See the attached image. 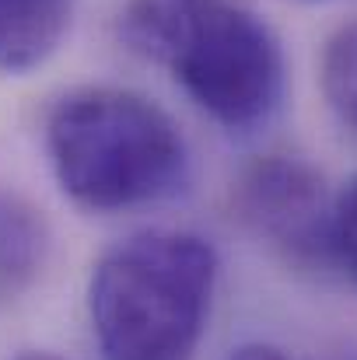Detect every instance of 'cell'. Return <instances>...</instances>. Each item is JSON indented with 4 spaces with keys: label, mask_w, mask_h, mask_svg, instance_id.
<instances>
[{
    "label": "cell",
    "mask_w": 357,
    "mask_h": 360,
    "mask_svg": "<svg viewBox=\"0 0 357 360\" xmlns=\"http://www.w3.org/2000/svg\"><path fill=\"white\" fill-rule=\"evenodd\" d=\"M333 248H337V262H344V269L351 273L357 283V175L344 186V193L337 196V210H333Z\"/></svg>",
    "instance_id": "7"
},
{
    "label": "cell",
    "mask_w": 357,
    "mask_h": 360,
    "mask_svg": "<svg viewBox=\"0 0 357 360\" xmlns=\"http://www.w3.org/2000/svg\"><path fill=\"white\" fill-rule=\"evenodd\" d=\"M242 221L277 252L301 266H326L337 259L333 210L322 175L301 158H259L235 189Z\"/></svg>",
    "instance_id": "4"
},
{
    "label": "cell",
    "mask_w": 357,
    "mask_h": 360,
    "mask_svg": "<svg viewBox=\"0 0 357 360\" xmlns=\"http://www.w3.org/2000/svg\"><path fill=\"white\" fill-rule=\"evenodd\" d=\"M70 32V0H0V70L42 67Z\"/></svg>",
    "instance_id": "5"
},
{
    "label": "cell",
    "mask_w": 357,
    "mask_h": 360,
    "mask_svg": "<svg viewBox=\"0 0 357 360\" xmlns=\"http://www.w3.org/2000/svg\"><path fill=\"white\" fill-rule=\"evenodd\" d=\"M14 360H63V357H56V354H46V350H32V354H21V357H14Z\"/></svg>",
    "instance_id": "9"
},
{
    "label": "cell",
    "mask_w": 357,
    "mask_h": 360,
    "mask_svg": "<svg viewBox=\"0 0 357 360\" xmlns=\"http://www.w3.org/2000/svg\"><path fill=\"white\" fill-rule=\"evenodd\" d=\"M218 280V252L186 231H144L109 248L88 283L106 360H189Z\"/></svg>",
    "instance_id": "3"
},
{
    "label": "cell",
    "mask_w": 357,
    "mask_h": 360,
    "mask_svg": "<svg viewBox=\"0 0 357 360\" xmlns=\"http://www.w3.org/2000/svg\"><path fill=\"white\" fill-rule=\"evenodd\" d=\"M322 95L333 116L357 133V21L340 25L322 49Z\"/></svg>",
    "instance_id": "6"
},
{
    "label": "cell",
    "mask_w": 357,
    "mask_h": 360,
    "mask_svg": "<svg viewBox=\"0 0 357 360\" xmlns=\"http://www.w3.org/2000/svg\"><path fill=\"white\" fill-rule=\"evenodd\" d=\"M123 39L225 129L266 122L284 98L280 39L242 0H130Z\"/></svg>",
    "instance_id": "1"
},
{
    "label": "cell",
    "mask_w": 357,
    "mask_h": 360,
    "mask_svg": "<svg viewBox=\"0 0 357 360\" xmlns=\"http://www.w3.org/2000/svg\"><path fill=\"white\" fill-rule=\"evenodd\" d=\"M46 150L60 189L95 214L161 203L189 179V147L175 120L123 88L63 95L46 120Z\"/></svg>",
    "instance_id": "2"
},
{
    "label": "cell",
    "mask_w": 357,
    "mask_h": 360,
    "mask_svg": "<svg viewBox=\"0 0 357 360\" xmlns=\"http://www.w3.org/2000/svg\"><path fill=\"white\" fill-rule=\"evenodd\" d=\"M228 360H287L280 350H273V347H263V343H249V347H238L235 354Z\"/></svg>",
    "instance_id": "8"
}]
</instances>
